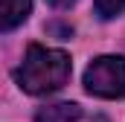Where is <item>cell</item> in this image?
Here are the masks:
<instances>
[{
  "mask_svg": "<svg viewBox=\"0 0 125 122\" xmlns=\"http://www.w3.org/2000/svg\"><path fill=\"white\" fill-rule=\"evenodd\" d=\"M84 87L99 99H122L125 96V58L102 55L84 70Z\"/></svg>",
  "mask_w": 125,
  "mask_h": 122,
  "instance_id": "7a4b0ae2",
  "label": "cell"
},
{
  "mask_svg": "<svg viewBox=\"0 0 125 122\" xmlns=\"http://www.w3.org/2000/svg\"><path fill=\"white\" fill-rule=\"evenodd\" d=\"M93 6H96V15L105 18V20L108 18H116L119 12H125V0H96Z\"/></svg>",
  "mask_w": 125,
  "mask_h": 122,
  "instance_id": "5b68a950",
  "label": "cell"
},
{
  "mask_svg": "<svg viewBox=\"0 0 125 122\" xmlns=\"http://www.w3.org/2000/svg\"><path fill=\"white\" fill-rule=\"evenodd\" d=\"M32 0H0V29L12 32L29 18Z\"/></svg>",
  "mask_w": 125,
  "mask_h": 122,
  "instance_id": "3957f363",
  "label": "cell"
},
{
  "mask_svg": "<svg viewBox=\"0 0 125 122\" xmlns=\"http://www.w3.org/2000/svg\"><path fill=\"white\" fill-rule=\"evenodd\" d=\"M76 0H50V6H55V9H67V6H73Z\"/></svg>",
  "mask_w": 125,
  "mask_h": 122,
  "instance_id": "8992f818",
  "label": "cell"
},
{
  "mask_svg": "<svg viewBox=\"0 0 125 122\" xmlns=\"http://www.w3.org/2000/svg\"><path fill=\"white\" fill-rule=\"evenodd\" d=\"M15 79L32 96L55 93L70 79V55L61 52V50H47L41 44H29L23 64L15 70Z\"/></svg>",
  "mask_w": 125,
  "mask_h": 122,
  "instance_id": "6da1fadb",
  "label": "cell"
},
{
  "mask_svg": "<svg viewBox=\"0 0 125 122\" xmlns=\"http://www.w3.org/2000/svg\"><path fill=\"white\" fill-rule=\"evenodd\" d=\"M82 119V108L76 102H58V105H47L35 113V122H79Z\"/></svg>",
  "mask_w": 125,
  "mask_h": 122,
  "instance_id": "277c9868",
  "label": "cell"
}]
</instances>
